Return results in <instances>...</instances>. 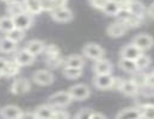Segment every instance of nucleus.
<instances>
[{"label":"nucleus","mask_w":154,"mask_h":119,"mask_svg":"<svg viewBox=\"0 0 154 119\" xmlns=\"http://www.w3.org/2000/svg\"><path fill=\"white\" fill-rule=\"evenodd\" d=\"M20 68L22 67H19L14 61H8L7 64H6V67H5V69H4V72H2V76L13 78V76H16V75L19 74Z\"/></svg>","instance_id":"obj_26"},{"label":"nucleus","mask_w":154,"mask_h":119,"mask_svg":"<svg viewBox=\"0 0 154 119\" xmlns=\"http://www.w3.org/2000/svg\"><path fill=\"white\" fill-rule=\"evenodd\" d=\"M141 117L142 119H154L153 106H141Z\"/></svg>","instance_id":"obj_35"},{"label":"nucleus","mask_w":154,"mask_h":119,"mask_svg":"<svg viewBox=\"0 0 154 119\" xmlns=\"http://www.w3.org/2000/svg\"><path fill=\"white\" fill-rule=\"evenodd\" d=\"M34 23V16H31L30 13L28 12H23L16 17H13V24H14V28L19 29V30H28L31 28Z\"/></svg>","instance_id":"obj_8"},{"label":"nucleus","mask_w":154,"mask_h":119,"mask_svg":"<svg viewBox=\"0 0 154 119\" xmlns=\"http://www.w3.org/2000/svg\"><path fill=\"white\" fill-rule=\"evenodd\" d=\"M118 67L125 72V73H135L137 70V67H136V63L134 60H128V58H119L118 61Z\"/></svg>","instance_id":"obj_25"},{"label":"nucleus","mask_w":154,"mask_h":119,"mask_svg":"<svg viewBox=\"0 0 154 119\" xmlns=\"http://www.w3.org/2000/svg\"><path fill=\"white\" fill-rule=\"evenodd\" d=\"M93 111L91 109H81L79 112H77V115L74 116L73 119H91Z\"/></svg>","instance_id":"obj_36"},{"label":"nucleus","mask_w":154,"mask_h":119,"mask_svg":"<svg viewBox=\"0 0 154 119\" xmlns=\"http://www.w3.org/2000/svg\"><path fill=\"white\" fill-rule=\"evenodd\" d=\"M0 1H2L5 4H10V2H13V1H17V0H0Z\"/></svg>","instance_id":"obj_47"},{"label":"nucleus","mask_w":154,"mask_h":119,"mask_svg":"<svg viewBox=\"0 0 154 119\" xmlns=\"http://www.w3.org/2000/svg\"><path fill=\"white\" fill-rule=\"evenodd\" d=\"M129 30V28L125 25L124 22L122 20H116L114 23L109 24L108 28H106V34L108 36L112 37V38H118V37H122L127 34V31Z\"/></svg>","instance_id":"obj_7"},{"label":"nucleus","mask_w":154,"mask_h":119,"mask_svg":"<svg viewBox=\"0 0 154 119\" xmlns=\"http://www.w3.org/2000/svg\"><path fill=\"white\" fill-rule=\"evenodd\" d=\"M63 61H65V58H63V57L61 56V54H60V55H57V56H55V57H51V58L45 60V63H47L48 68H50V69H56V68H59L60 66L63 64Z\"/></svg>","instance_id":"obj_34"},{"label":"nucleus","mask_w":154,"mask_h":119,"mask_svg":"<svg viewBox=\"0 0 154 119\" xmlns=\"http://www.w3.org/2000/svg\"><path fill=\"white\" fill-rule=\"evenodd\" d=\"M142 106H153L154 107V93L149 94V95L145 99V103L142 104Z\"/></svg>","instance_id":"obj_42"},{"label":"nucleus","mask_w":154,"mask_h":119,"mask_svg":"<svg viewBox=\"0 0 154 119\" xmlns=\"http://www.w3.org/2000/svg\"><path fill=\"white\" fill-rule=\"evenodd\" d=\"M122 22H124L125 25H127L129 29H131V28H139V26L142 24L143 18H140V17H136V16L129 13V16H128L124 20H122Z\"/></svg>","instance_id":"obj_32"},{"label":"nucleus","mask_w":154,"mask_h":119,"mask_svg":"<svg viewBox=\"0 0 154 119\" xmlns=\"http://www.w3.org/2000/svg\"><path fill=\"white\" fill-rule=\"evenodd\" d=\"M24 49L36 57L41 54H43V51L45 49V43L41 40H31L26 43Z\"/></svg>","instance_id":"obj_14"},{"label":"nucleus","mask_w":154,"mask_h":119,"mask_svg":"<svg viewBox=\"0 0 154 119\" xmlns=\"http://www.w3.org/2000/svg\"><path fill=\"white\" fill-rule=\"evenodd\" d=\"M7 62H8V60H5V58L0 57V72H1V74H2V72H4V69H5L6 64H7Z\"/></svg>","instance_id":"obj_45"},{"label":"nucleus","mask_w":154,"mask_h":119,"mask_svg":"<svg viewBox=\"0 0 154 119\" xmlns=\"http://www.w3.org/2000/svg\"><path fill=\"white\" fill-rule=\"evenodd\" d=\"M114 76L111 74H104V75H94L93 78V85L94 87L99 89H108L111 88Z\"/></svg>","instance_id":"obj_15"},{"label":"nucleus","mask_w":154,"mask_h":119,"mask_svg":"<svg viewBox=\"0 0 154 119\" xmlns=\"http://www.w3.org/2000/svg\"><path fill=\"white\" fill-rule=\"evenodd\" d=\"M147 12H148V16H149V17L154 20V1L149 5V7H148Z\"/></svg>","instance_id":"obj_46"},{"label":"nucleus","mask_w":154,"mask_h":119,"mask_svg":"<svg viewBox=\"0 0 154 119\" xmlns=\"http://www.w3.org/2000/svg\"><path fill=\"white\" fill-rule=\"evenodd\" d=\"M0 78H2V74H1V72H0Z\"/></svg>","instance_id":"obj_48"},{"label":"nucleus","mask_w":154,"mask_h":119,"mask_svg":"<svg viewBox=\"0 0 154 119\" xmlns=\"http://www.w3.org/2000/svg\"><path fill=\"white\" fill-rule=\"evenodd\" d=\"M54 110H55V107L47 104V105H39L38 107H36V110L34 112H35L37 119H50Z\"/></svg>","instance_id":"obj_24"},{"label":"nucleus","mask_w":154,"mask_h":119,"mask_svg":"<svg viewBox=\"0 0 154 119\" xmlns=\"http://www.w3.org/2000/svg\"><path fill=\"white\" fill-rule=\"evenodd\" d=\"M43 54L45 56V60H48V58H51V57H55V56L60 55L61 52H60V49H59L57 45L49 44V45H45V49H44Z\"/></svg>","instance_id":"obj_33"},{"label":"nucleus","mask_w":154,"mask_h":119,"mask_svg":"<svg viewBox=\"0 0 154 119\" xmlns=\"http://www.w3.org/2000/svg\"><path fill=\"white\" fill-rule=\"evenodd\" d=\"M23 4L25 6V11L31 16H37L43 11L41 0H23Z\"/></svg>","instance_id":"obj_21"},{"label":"nucleus","mask_w":154,"mask_h":119,"mask_svg":"<svg viewBox=\"0 0 154 119\" xmlns=\"http://www.w3.org/2000/svg\"><path fill=\"white\" fill-rule=\"evenodd\" d=\"M121 8H122V6H121L119 1H117V0H108L105 2V5H104V7H103L102 11L105 14H108V16L117 17L118 13H119V11H121Z\"/></svg>","instance_id":"obj_19"},{"label":"nucleus","mask_w":154,"mask_h":119,"mask_svg":"<svg viewBox=\"0 0 154 119\" xmlns=\"http://www.w3.org/2000/svg\"><path fill=\"white\" fill-rule=\"evenodd\" d=\"M72 98L69 95V93L67 91H60L56 92L54 94H51L48 99L49 105H51L53 107H66L72 103Z\"/></svg>","instance_id":"obj_1"},{"label":"nucleus","mask_w":154,"mask_h":119,"mask_svg":"<svg viewBox=\"0 0 154 119\" xmlns=\"http://www.w3.org/2000/svg\"><path fill=\"white\" fill-rule=\"evenodd\" d=\"M142 54V51H140L134 44L129 43V44H125L122 49H121V58H128V60H136L140 55Z\"/></svg>","instance_id":"obj_13"},{"label":"nucleus","mask_w":154,"mask_h":119,"mask_svg":"<svg viewBox=\"0 0 154 119\" xmlns=\"http://www.w3.org/2000/svg\"><path fill=\"white\" fill-rule=\"evenodd\" d=\"M22 110L16 105H6L0 110V117L2 119H19Z\"/></svg>","instance_id":"obj_12"},{"label":"nucleus","mask_w":154,"mask_h":119,"mask_svg":"<svg viewBox=\"0 0 154 119\" xmlns=\"http://www.w3.org/2000/svg\"><path fill=\"white\" fill-rule=\"evenodd\" d=\"M19 119H37L35 112H31V111H28V112H22Z\"/></svg>","instance_id":"obj_40"},{"label":"nucleus","mask_w":154,"mask_h":119,"mask_svg":"<svg viewBox=\"0 0 154 119\" xmlns=\"http://www.w3.org/2000/svg\"><path fill=\"white\" fill-rule=\"evenodd\" d=\"M63 66H65V67H69V68H79V69H82L84 66H85V60H84V57H82L81 55L73 54V55H69L68 57L65 58Z\"/></svg>","instance_id":"obj_16"},{"label":"nucleus","mask_w":154,"mask_h":119,"mask_svg":"<svg viewBox=\"0 0 154 119\" xmlns=\"http://www.w3.org/2000/svg\"><path fill=\"white\" fill-rule=\"evenodd\" d=\"M50 119H69V113L65 110H54Z\"/></svg>","instance_id":"obj_37"},{"label":"nucleus","mask_w":154,"mask_h":119,"mask_svg":"<svg viewBox=\"0 0 154 119\" xmlns=\"http://www.w3.org/2000/svg\"><path fill=\"white\" fill-rule=\"evenodd\" d=\"M135 63H136L137 70H143V69H146L147 67H149V64H151V57H149L148 55H146L145 52H142V54L135 60Z\"/></svg>","instance_id":"obj_31"},{"label":"nucleus","mask_w":154,"mask_h":119,"mask_svg":"<svg viewBox=\"0 0 154 119\" xmlns=\"http://www.w3.org/2000/svg\"><path fill=\"white\" fill-rule=\"evenodd\" d=\"M13 28H14V24H13V18L12 17L5 16V17H1L0 18V31L7 34Z\"/></svg>","instance_id":"obj_28"},{"label":"nucleus","mask_w":154,"mask_h":119,"mask_svg":"<svg viewBox=\"0 0 154 119\" xmlns=\"http://www.w3.org/2000/svg\"><path fill=\"white\" fill-rule=\"evenodd\" d=\"M131 44H134L140 51H147L154 45V38L148 34H137L133 37Z\"/></svg>","instance_id":"obj_4"},{"label":"nucleus","mask_w":154,"mask_h":119,"mask_svg":"<svg viewBox=\"0 0 154 119\" xmlns=\"http://www.w3.org/2000/svg\"><path fill=\"white\" fill-rule=\"evenodd\" d=\"M54 80L55 76L49 69H39L36 70L32 75V81L39 86H49L54 82Z\"/></svg>","instance_id":"obj_6"},{"label":"nucleus","mask_w":154,"mask_h":119,"mask_svg":"<svg viewBox=\"0 0 154 119\" xmlns=\"http://www.w3.org/2000/svg\"><path fill=\"white\" fill-rule=\"evenodd\" d=\"M35 58L36 57L34 55H31L29 51H26L25 49H22V50H17L16 51L13 61L19 67H28V66H31L35 62Z\"/></svg>","instance_id":"obj_10"},{"label":"nucleus","mask_w":154,"mask_h":119,"mask_svg":"<svg viewBox=\"0 0 154 119\" xmlns=\"http://www.w3.org/2000/svg\"><path fill=\"white\" fill-rule=\"evenodd\" d=\"M146 78H147V74L142 70H136L135 73H133V78L131 81L140 88V87H145L146 86Z\"/></svg>","instance_id":"obj_30"},{"label":"nucleus","mask_w":154,"mask_h":119,"mask_svg":"<svg viewBox=\"0 0 154 119\" xmlns=\"http://www.w3.org/2000/svg\"><path fill=\"white\" fill-rule=\"evenodd\" d=\"M123 81H124V80L121 79V78H114L111 88H112V89H116V91H119V89H121V86H122V83H123Z\"/></svg>","instance_id":"obj_39"},{"label":"nucleus","mask_w":154,"mask_h":119,"mask_svg":"<svg viewBox=\"0 0 154 119\" xmlns=\"http://www.w3.org/2000/svg\"><path fill=\"white\" fill-rule=\"evenodd\" d=\"M112 63L106 58H100L94 61L93 63V72L94 75H104V74H111L112 72Z\"/></svg>","instance_id":"obj_11"},{"label":"nucleus","mask_w":154,"mask_h":119,"mask_svg":"<svg viewBox=\"0 0 154 119\" xmlns=\"http://www.w3.org/2000/svg\"><path fill=\"white\" fill-rule=\"evenodd\" d=\"M17 49H18V43L8 40L7 37L0 38V52L11 54V52H16Z\"/></svg>","instance_id":"obj_23"},{"label":"nucleus","mask_w":154,"mask_h":119,"mask_svg":"<svg viewBox=\"0 0 154 119\" xmlns=\"http://www.w3.org/2000/svg\"><path fill=\"white\" fill-rule=\"evenodd\" d=\"M62 74L65 78L69 80H77L82 75V69L79 68H69V67H63Z\"/></svg>","instance_id":"obj_27"},{"label":"nucleus","mask_w":154,"mask_h":119,"mask_svg":"<svg viewBox=\"0 0 154 119\" xmlns=\"http://www.w3.org/2000/svg\"><path fill=\"white\" fill-rule=\"evenodd\" d=\"M68 2V0H54V4H55V7H63L66 6Z\"/></svg>","instance_id":"obj_43"},{"label":"nucleus","mask_w":154,"mask_h":119,"mask_svg":"<svg viewBox=\"0 0 154 119\" xmlns=\"http://www.w3.org/2000/svg\"><path fill=\"white\" fill-rule=\"evenodd\" d=\"M82 55L90 60H93V61H97V60H100V58H104V55H105V50L99 45V44H96V43H87L82 46Z\"/></svg>","instance_id":"obj_2"},{"label":"nucleus","mask_w":154,"mask_h":119,"mask_svg":"<svg viewBox=\"0 0 154 119\" xmlns=\"http://www.w3.org/2000/svg\"><path fill=\"white\" fill-rule=\"evenodd\" d=\"M50 17L53 20H55L57 23H68V22L73 20L74 14L71 8H68L67 6H63V7H57L54 11H51Z\"/></svg>","instance_id":"obj_5"},{"label":"nucleus","mask_w":154,"mask_h":119,"mask_svg":"<svg viewBox=\"0 0 154 119\" xmlns=\"http://www.w3.org/2000/svg\"><path fill=\"white\" fill-rule=\"evenodd\" d=\"M128 11L136 16V17H140V18H143L145 17V12H146V8L143 6V4H141L140 1H136V0H129V4H128Z\"/></svg>","instance_id":"obj_20"},{"label":"nucleus","mask_w":154,"mask_h":119,"mask_svg":"<svg viewBox=\"0 0 154 119\" xmlns=\"http://www.w3.org/2000/svg\"><path fill=\"white\" fill-rule=\"evenodd\" d=\"M108 0H88V2H90V5L92 6V7H94V8H97V10H103V7H104V5H105V2H106Z\"/></svg>","instance_id":"obj_38"},{"label":"nucleus","mask_w":154,"mask_h":119,"mask_svg":"<svg viewBox=\"0 0 154 119\" xmlns=\"http://www.w3.org/2000/svg\"><path fill=\"white\" fill-rule=\"evenodd\" d=\"M116 119H142L141 117V109L139 107H129L124 109L117 113Z\"/></svg>","instance_id":"obj_17"},{"label":"nucleus","mask_w":154,"mask_h":119,"mask_svg":"<svg viewBox=\"0 0 154 119\" xmlns=\"http://www.w3.org/2000/svg\"><path fill=\"white\" fill-rule=\"evenodd\" d=\"M31 89V83L30 81L25 78H19V79H16L12 85H11V93L14 94V95H22V94H25L28 93L29 91Z\"/></svg>","instance_id":"obj_9"},{"label":"nucleus","mask_w":154,"mask_h":119,"mask_svg":"<svg viewBox=\"0 0 154 119\" xmlns=\"http://www.w3.org/2000/svg\"><path fill=\"white\" fill-rule=\"evenodd\" d=\"M146 86H149L154 88V70L147 74V78H146Z\"/></svg>","instance_id":"obj_41"},{"label":"nucleus","mask_w":154,"mask_h":119,"mask_svg":"<svg viewBox=\"0 0 154 119\" xmlns=\"http://www.w3.org/2000/svg\"><path fill=\"white\" fill-rule=\"evenodd\" d=\"M91 119H108L103 113H99V112H93L92 116H91Z\"/></svg>","instance_id":"obj_44"},{"label":"nucleus","mask_w":154,"mask_h":119,"mask_svg":"<svg viewBox=\"0 0 154 119\" xmlns=\"http://www.w3.org/2000/svg\"><path fill=\"white\" fill-rule=\"evenodd\" d=\"M24 36H25V31L19 30L17 28H13L11 31H8L7 34H5V37H7L8 40H13L16 43H19L20 40L24 38Z\"/></svg>","instance_id":"obj_29"},{"label":"nucleus","mask_w":154,"mask_h":119,"mask_svg":"<svg viewBox=\"0 0 154 119\" xmlns=\"http://www.w3.org/2000/svg\"><path fill=\"white\" fill-rule=\"evenodd\" d=\"M67 92L69 93L72 100H77V101H82L91 95V89L85 83H77L69 87Z\"/></svg>","instance_id":"obj_3"},{"label":"nucleus","mask_w":154,"mask_h":119,"mask_svg":"<svg viewBox=\"0 0 154 119\" xmlns=\"http://www.w3.org/2000/svg\"><path fill=\"white\" fill-rule=\"evenodd\" d=\"M119 92H122L127 97H135L139 93V87L131 81V80H124Z\"/></svg>","instance_id":"obj_22"},{"label":"nucleus","mask_w":154,"mask_h":119,"mask_svg":"<svg viewBox=\"0 0 154 119\" xmlns=\"http://www.w3.org/2000/svg\"><path fill=\"white\" fill-rule=\"evenodd\" d=\"M6 12H7V16H10V17L13 18V17H16V16L23 13V12H26V11H25V6H24L23 1L17 0V1H13V2L7 4Z\"/></svg>","instance_id":"obj_18"}]
</instances>
